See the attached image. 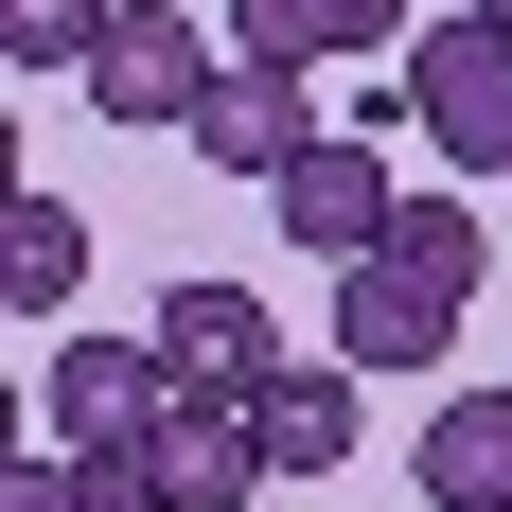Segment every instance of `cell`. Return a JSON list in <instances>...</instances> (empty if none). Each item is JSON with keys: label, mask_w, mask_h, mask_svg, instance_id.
Masks as SVG:
<instances>
[{"label": "cell", "mask_w": 512, "mask_h": 512, "mask_svg": "<svg viewBox=\"0 0 512 512\" xmlns=\"http://www.w3.org/2000/svg\"><path fill=\"white\" fill-rule=\"evenodd\" d=\"M159 407H177V354L159 336H53V371H36V424L71 460H142Z\"/></svg>", "instance_id": "1"}, {"label": "cell", "mask_w": 512, "mask_h": 512, "mask_svg": "<svg viewBox=\"0 0 512 512\" xmlns=\"http://www.w3.org/2000/svg\"><path fill=\"white\" fill-rule=\"evenodd\" d=\"M407 124L460 159V177H512V36H495V18L407 36Z\"/></svg>", "instance_id": "2"}, {"label": "cell", "mask_w": 512, "mask_h": 512, "mask_svg": "<svg viewBox=\"0 0 512 512\" xmlns=\"http://www.w3.org/2000/svg\"><path fill=\"white\" fill-rule=\"evenodd\" d=\"M212 71H230V36H212V18L124 0V18H106V53H89V106H106V124H195Z\"/></svg>", "instance_id": "3"}, {"label": "cell", "mask_w": 512, "mask_h": 512, "mask_svg": "<svg viewBox=\"0 0 512 512\" xmlns=\"http://www.w3.org/2000/svg\"><path fill=\"white\" fill-rule=\"evenodd\" d=\"M265 212H283V230H301L318 265H371V248H389V212H407V177H389L371 142H336V124H318V142L283 159V177H265Z\"/></svg>", "instance_id": "4"}, {"label": "cell", "mask_w": 512, "mask_h": 512, "mask_svg": "<svg viewBox=\"0 0 512 512\" xmlns=\"http://www.w3.org/2000/svg\"><path fill=\"white\" fill-rule=\"evenodd\" d=\"M301 142H318L301 71H265V53H230V71H212V106H195V159H212V177H283Z\"/></svg>", "instance_id": "5"}, {"label": "cell", "mask_w": 512, "mask_h": 512, "mask_svg": "<svg viewBox=\"0 0 512 512\" xmlns=\"http://www.w3.org/2000/svg\"><path fill=\"white\" fill-rule=\"evenodd\" d=\"M442 336H460V301H442V283H407L389 248L336 265V354H354V371H442Z\"/></svg>", "instance_id": "6"}, {"label": "cell", "mask_w": 512, "mask_h": 512, "mask_svg": "<svg viewBox=\"0 0 512 512\" xmlns=\"http://www.w3.org/2000/svg\"><path fill=\"white\" fill-rule=\"evenodd\" d=\"M159 354H177V389H230V407H248L265 371H283V336H265L248 283H212V265H195V283L159 301Z\"/></svg>", "instance_id": "7"}, {"label": "cell", "mask_w": 512, "mask_h": 512, "mask_svg": "<svg viewBox=\"0 0 512 512\" xmlns=\"http://www.w3.org/2000/svg\"><path fill=\"white\" fill-rule=\"evenodd\" d=\"M142 460H159V495H177V512H230V495H265V424L230 407V389H177Z\"/></svg>", "instance_id": "8"}, {"label": "cell", "mask_w": 512, "mask_h": 512, "mask_svg": "<svg viewBox=\"0 0 512 512\" xmlns=\"http://www.w3.org/2000/svg\"><path fill=\"white\" fill-rule=\"evenodd\" d=\"M248 424H265V477H336L354 460V354H283L248 389Z\"/></svg>", "instance_id": "9"}, {"label": "cell", "mask_w": 512, "mask_h": 512, "mask_svg": "<svg viewBox=\"0 0 512 512\" xmlns=\"http://www.w3.org/2000/svg\"><path fill=\"white\" fill-rule=\"evenodd\" d=\"M424 495L442 512H512V389H442V407H424Z\"/></svg>", "instance_id": "10"}, {"label": "cell", "mask_w": 512, "mask_h": 512, "mask_svg": "<svg viewBox=\"0 0 512 512\" xmlns=\"http://www.w3.org/2000/svg\"><path fill=\"white\" fill-rule=\"evenodd\" d=\"M71 283H89V212L53 195V177H18V195H0V301H18V318H71Z\"/></svg>", "instance_id": "11"}, {"label": "cell", "mask_w": 512, "mask_h": 512, "mask_svg": "<svg viewBox=\"0 0 512 512\" xmlns=\"http://www.w3.org/2000/svg\"><path fill=\"white\" fill-rule=\"evenodd\" d=\"M124 0H0V71H89Z\"/></svg>", "instance_id": "12"}, {"label": "cell", "mask_w": 512, "mask_h": 512, "mask_svg": "<svg viewBox=\"0 0 512 512\" xmlns=\"http://www.w3.org/2000/svg\"><path fill=\"white\" fill-rule=\"evenodd\" d=\"M389 265L442 283V301H477V212H460V195H407V212H389Z\"/></svg>", "instance_id": "13"}, {"label": "cell", "mask_w": 512, "mask_h": 512, "mask_svg": "<svg viewBox=\"0 0 512 512\" xmlns=\"http://www.w3.org/2000/svg\"><path fill=\"white\" fill-rule=\"evenodd\" d=\"M230 53H265V71H318V53H354V18H336V0H230Z\"/></svg>", "instance_id": "14"}, {"label": "cell", "mask_w": 512, "mask_h": 512, "mask_svg": "<svg viewBox=\"0 0 512 512\" xmlns=\"http://www.w3.org/2000/svg\"><path fill=\"white\" fill-rule=\"evenodd\" d=\"M0 512H89V460H71V442H53V460H18V477H0Z\"/></svg>", "instance_id": "15"}, {"label": "cell", "mask_w": 512, "mask_h": 512, "mask_svg": "<svg viewBox=\"0 0 512 512\" xmlns=\"http://www.w3.org/2000/svg\"><path fill=\"white\" fill-rule=\"evenodd\" d=\"M336 18H354V53H371V36H407V0H336Z\"/></svg>", "instance_id": "16"}, {"label": "cell", "mask_w": 512, "mask_h": 512, "mask_svg": "<svg viewBox=\"0 0 512 512\" xmlns=\"http://www.w3.org/2000/svg\"><path fill=\"white\" fill-rule=\"evenodd\" d=\"M460 18H495V36H512V0H460Z\"/></svg>", "instance_id": "17"}]
</instances>
